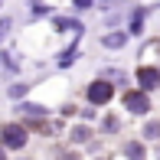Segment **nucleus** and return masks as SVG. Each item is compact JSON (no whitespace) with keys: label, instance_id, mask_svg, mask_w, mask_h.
Wrapping results in <instances>:
<instances>
[{"label":"nucleus","instance_id":"obj_1","mask_svg":"<svg viewBox=\"0 0 160 160\" xmlns=\"http://www.w3.org/2000/svg\"><path fill=\"white\" fill-rule=\"evenodd\" d=\"M108 98H111V85H108V82H95L88 88V101H92V105H105Z\"/></svg>","mask_w":160,"mask_h":160},{"label":"nucleus","instance_id":"obj_2","mask_svg":"<svg viewBox=\"0 0 160 160\" xmlns=\"http://www.w3.org/2000/svg\"><path fill=\"white\" fill-rule=\"evenodd\" d=\"M23 141H26L23 128H17V124H7L3 128V144H7V147H23Z\"/></svg>","mask_w":160,"mask_h":160},{"label":"nucleus","instance_id":"obj_3","mask_svg":"<svg viewBox=\"0 0 160 160\" xmlns=\"http://www.w3.org/2000/svg\"><path fill=\"white\" fill-rule=\"evenodd\" d=\"M137 78H141L144 88H157V85H160V72H157V69H141V72H137Z\"/></svg>","mask_w":160,"mask_h":160},{"label":"nucleus","instance_id":"obj_4","mask_svg":"<svg viewBox=\"0 0 160 160\" xmlns=\"http://www.w3.org/2000/svg\"><path fill=\"white\" fill-rule=\"evenodd\" d=\"M124 101H128L131 108H134V111H147V98H144V95H137V92H131Z\"/></svg>","mask_w":160,"mask_h":160},{"label":"nucleus","instance_id":"obj_5","mask_svg":"<svg viewBox=\"0 0 160 160\" xmlns=\"http://www.w3.org/2000/svg\"><path fill=\"white\" fill-rule=\"evenodd\" d=\"M124 42V33H114V36H105V46H121Z\"/></svg>","mask_w":160,"mask_h":160},{"label":"nucleus","instance_id":"obj_6","mask_svg":"<svg viewBox=\"0 0 160 160\" xmlns=\"http://www.w3.org/2000/svg\"><path fill=\"white\" fill-rule=\"evenodd\" d=\"M0 160H3V154H0Z\"/></svg>","mask_w":160,"mask_h":160}]
</instances>
